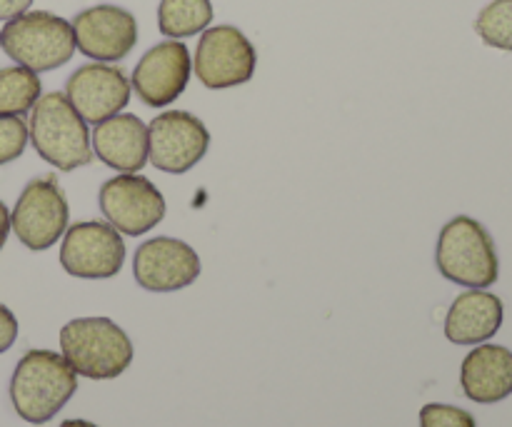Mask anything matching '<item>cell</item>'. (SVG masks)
<instances>
[{
    "label": "cell",
    "mask_w": 512,
    "mask_h": 427,
    "mask_svg": "<svg viewBox=\"0 0 512 427\" xmlns=\"http://www.w3.org/2000/svg\"><path fill=\"white\" fill-rule=\"evenodd\" d=\"M28 148V123L18 115H0V165L18 160Z\"/></svg>",
    "instance_id": "21"
},
{
    "label": "cell",
    "mask_w": 512,
    "mask_h": 427,
    "mask_svg": "<svg viewBox=\"0 0 512 427\" xmlns=\"http://www.w3.org/2000/svg\"><path fill=\"white\" fill-rule=\"evenodd\" d=\"M68 220L70 210L65 193L53 175H45L30 180L23 188L10 213V230L28 250H48L63 238Z\"/></svg>",
    "instance_id": "7"
},
{
    "label": "cell",
    "mask_w": 512,
    "mask_h": 427,
    "mask_svg": "<svg viewBox=\"0 0 512 427\" xmlns=\"http://www.w3.org/2000/svg\"><path fill=\"white\" fill-rule=\"evenodd\" d=\"M125 263L123 235L110 223L85 220L68 225L60 245V265L80 280H108L120 273Z\"/></svg>",
    "instance_id": "8"
},
{
    "label": "cell",
    "mask_w": 512,
    "mask_h": 427,
    "mask_svg": "<svg viewBox=\"0 0 512 427\" xmlns=\"http://www.w3.org/2000/svg\"><path fill=\"white\" fill-rule=\"evenodd\" d=\"M93 155L120 173H138L148 163V125L133 113H118L90 133Z\"/></svg>",
    "instance_id": "15"
},
{
    "label": "cell",
    "mask_w": 512,
    "mask_h": 427,
    "mask_svg": "<svg viewBox=\"0 0 512 427\" xmlns=\"http://www.w3.org/2000/svg\"><path fill=\"white\" fill-rule=\"evenodd\" d=\"M8 235H10V210L5 208V203L0 200V250H3Z\"/></svg>",
    "instance_id": "25"
},
{
    "label": "cell",
    "mask_w": 512,
    "mask_h": 427,
    "mask_svg": "<svg viewBox=\"0 0 512 427\" xmlns=\"http://www.w3.org/2000/svg\"><path fill=\"white\" fill-rule=\"evenodd\" d=\"M193 75V58L183 40H163L138 60L130 88L148 108L173 105L185 93Z\"/></svg>",
    "instance_id": "12"
},
{
    "label": "cell",
    "mask_w": 512,
    "mask_h": 427,
    "mask_svg": "<svg viewBox=\"0 0 512 427\" xmlns=\"http://www.w3.org/2000/svg\"><path fill=\"white\" fill-rule=\"evenodd\" d=\"M475 33L485 45L512 53V0H493L475 18Z\"/></svg>",
    "instance_id": "20"
},
{
    "label": "cell",
    "mask_w": 512,
    "mask_h": 427,
    "mask_svg": "<svg viewBox=\"0 0 512 427\" xmlns=\"http://www.w3.org/2000/svg\"><path fill=\"white\" fill-rule=\"evenodd\" d=\"M200 275V258L178 238H150L135 250L133 278L150 293H175L193 285Z\"/></svg>",
    "instance_id": "14"
},
{
    "label": "cell",
    "mask_w": 512,
    "mask_h": 427,
    "mask_svg": "<svg viewBox=\"0 0 512 427\" xmlns=\"http://www.w3.org/2000/svg\"><path fill=\"white\" fill-rule=\"evenodd\" d=\"M60 427H98V425L88 423V420H65V423H60Z\"/></svg>",
    "instance_id": "26"
},
{
    "label": "cell",
    "mask_w": 512,
    "mask_h": 427,
    "mask_svg": "<svg viewBox=\"0 0 512 427\" xmlns=\"http://www.w3.org/2000/svg\"><path fill=\"white\" fill-rule=\"evenodd\" d=\"M60 350L75 375L115 380L133 363V343L110 318H75L60 330Z\"/></svg>",
    "instance_id": "3"
},
{
    "label": "cell",
    "mask_w": 512,
    "mask_h": 427,
    "mask_svg": "<svg viewBox=\"0 0 512 427\" xmlns=\"http://www.w3.org/2000/svg\"><path fill=\"white\" fill-rule=\"evenodd\" d=\"M75 50L95 63H118L138 45V20L120 5H90L73 18Z\"/></svg>",
    "instance_id": "11"
},
{
    "label": "cell",
    "mask_w": 512,
    "mask_h": 427,
    "mask_svg": "<svg viewBox=\"0 0 512 427\" xmlns=\"http://www.w3.org/2000/svg\"><path fill=\"white\" fill-rule=\"evenodd\" d=\"M258 53L248 35L235 25H210L195 48V78L210 90H228L253 80Z\"/></svg>",
    "instance_id": "6"
},
{
    "label": "cell",
    "mask_w": 512,
    "mask_h": 427,
    "mask_svg": "<svg viewBox=\"0 0 512 427\" xmlns=\"http://www.w3.org/2000/svg\"><path fill=\"white\" fill-rule=\"evenodd\" d=\"M43 95V83L38 73L23 68V65H8L0 68V115H18L33 110L38 98Z\"/></svg>",
    "instance_id": "19"
},
{
    "label": "cell",
    "mask_w": 512,
    "mask_h": 427,
    "mask_svg": "<svg viewBox=\"0 0 512 427\" xmlns=\"http://www.w3.org/2000/svg\"><path fill=\"white\" fill-rule=\"evenodd\" d=\"M503 300L485 290L458 295L445 318V338L455 345H480L503 325Z\"/></svg>",
    "instance_id": "17"
},
{
    "label": "cell",
    "mask_w": 512,
    "mask_h": 427,
    "mask_svg": "<svg viewBox=\"0 0 512 427\" xmlns=\"http://www.w3.org/2000/svg\"><path fill=\"white\" fill-rule=\"evenodd\" d=\"M0 48L15 65L33 73H48L63 68L73 58V25L48 10H28L3 25Z\"/></svg>",
    "instance_id": "4"
},
{
    "label": "cell",
    "mask_w": 512,
    "mask_h": 427,
    "mask_svg": "<svg viewBox=\"0 0 512 427\" xmlns=\"http://www.w3.org/2000/svg\"><path fill=\"white\" fill-rule=\"evenodd\" d=\"M78 390V375L53 350H28L10 378V403L30 425H45Z\"/></svg>",
    "instance_id": "1"
},
{
    "label": "cell",
    "mask_w": 512,
    "mask_h": 427,
    "mask_svg": "<svg viewBox=\"0 0 512 427\" xmlns=\"http://www.w3.org/2000/svg\"><path fill=\"white\" fill-rule=\"evenodd\" d=\"M100 210L120 235L138 238L165 218V198L145 175L123 173L100 185Z\"/></svg>",
    "instance_id": "9"
},
{
    "label": "cell",
    "mask_w": 512,
    "mask_h": 427,
    "mask_svg": "<svg viewBox=\"0 0 512 427\" xmlns=\"http://www.w3.org/2000/svg\"><path fill=\"white\" fill-rule=\"evenodd\" d=\"M208 148V128L188 110H165L148 123V160L163 173H188L205 158Z\"/></svg>",
    "instance_id": "10"
},
{
    "label": "cell",
    "mask_w": 512,
    "mask_h": 427,
    "mask_svg": "<svg viewBox=\"0 0 512 427\" xmlns=\"http://www.w3.org/2000/svg\"><path fill=\"white\" fill-rule=\"evenodd\" d=\"M18 338V320L5 305H0V355L8 353Z\"/></svg>",
    "instance_id": "23"
},
{
    "label": "cell",
    "mask_w": 512,
    "mask_h": 427,
    "mask_svg": "<svg viewBox=\"0 0 512 427\" xmlns=\"http://www.w3.org/2000/svg\"><path fill=\"white\" fill-rule=\"evenodd\" d=\"M28 140L45 163L63 173L90 165L93 160L88 123L70 105L65 93L40 95L30 110Z\"/></svg>",
    "instance_id": "2"
},
{
    "label": "cell",
    "mask_w": 512,
    "mask_h": 427,
    "mask_svg": "<svg viewBox=\"0 0 512 427\" xmlns=\"http://www.w3.org/2000/svg\"><path fill=\"white\" fill-rule=\"evenodd\" d=\"M130 93L133 88L120 65L95 63V60L80 65L65 83V98L90 125L123 113L125 105L130 103Z\"/></svg>",
    "instance_id": "13"
},
{
    "label": "cell",
    "mask_w": 512,
    "mask_h": 427,
    "mask_svg": "<svg viewBox=\"0 0 512 427\" xmlns=\"http://www.w3.org/2000/svg\"><path fill=\"white\" fill-rule=\"evenodd\" d=\"M33 0H0V23L18 18V15L28 13Z\"/></svg>",
    "instance_id": "24"
},
{
    "label": "cell",
    "mask_w": 512,
    "mask_h": 427,
    "mask_svg": "<svg viewBox=\"0 0 512 427\" xmlns=\"http://www.w3.org/2000/svg\"><path fill=\"white\" fill-rule=\"evenodd\" d=\"M435 265L445 280L473 290L490 288L500 275L493 238L468 215H458L443 225L435 248Z\"/></svg>",
    "instance_id": "5"
},
{
    "label": "cell",
    "mask_w": 512,
    "mask_h": 427,
    "mask_svg": "<svg viewBox=\"0 0 512 427\" xmlns=\"http://www.w3.org/2000/svg\"><path fill=\"white\" fill-rule=\"evenodd\" d=\"M213 23L210 0H160L158 28L165 38L183 40L203 33Z\"/></svg>",
    "instance_id": "18"
},
{
    "label": "cell",
    "mask_w": 512,
    "mask_h": 427,
    "mask_svg": "<svg viewBox=\"0 0 512 427\" xmlns=\"http://www.w3.org/2000/svg\"><path fill=\"white\" fill-rule=\"evenodd\" d=\"M460 385L473 403L493 405L512 395V353L503 345H478L460 368Z\"/></svg>",
    "instance_id": "16"
},
{
    "label": "cell",
    "mask_w": 512,
    "mask_h": 427,
    "mask_svg": "<svg viewBox=\"0 0 512 427\" xmlns=\"http://www.w3.org/2000/svg\"><path fill=\"white\" fill-rule=\"evenodd\" d=\"M420 427H478L475 418L463 408L430 403L420 410Z\"/></svg>",
    "instance_id": "22"
}]
</instances>
